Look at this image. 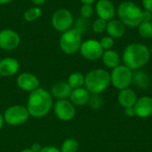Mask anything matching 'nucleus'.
Here are the masks:
<instances>
[{
	"label": "nucleus",
	"mask_w": 152,
	"mask_h": 152,
	"mask_svg": "<svg viewBox=\"0 0 152 152\" xmlns=\"http://www.w3.org/2000/svg\"><path fill=\"white\" fill-rule=\"evenodd\" d=\"M53 107V98L48 91L37 88L32 91L28 98L27 110L29 116L40 118L48 114Z\"/></svg>",
	"instance_id": "nucleus-1"
},
{
	"label": "nucleus",
	"mask_w": 152,
	"mask_h": 152,
	"mask_svg": "<svg viewBox=\"0 0 152 152\" xmlns=\"http://www.w3.org/2000/svg\"><path fill=\"white\" fill-rule=\"evenodd\" d=\"M122 59L125 66L131 70H137L149 62L151 59V51L143 44L133 43L125 48Z\"/></svg>",
	"instance_id": "nucleus-2"
},
{
	"label": "nucleus",
	"mask_w": 152,
	"mask_h": 152,
	"mask_svg": "<svg viewBox=\"0 0 152 152\" xmlns=\"http://www.w3.org/2000/svg\"><path fill=\"white\" fill-rule=\"evenodd\" d=\"M142 11L135 3L125 1L118 5L117 13L125 26L135 28L142 22Z\"/></svg>",
	"instance_id": "nucleus-3"
},
{
	"label": "nucleus",
	"mask_w": 152,
	"mask_h": 152,
	"mask_svg": "<svg viewBox=\"0 0 152 152\" xmlns=\"http://www.w3.org/2000/svg\"><path fill=\"white\" fill-rule=\"evenodd\" d=\"M110 84V74L102 69H94L85 77L86 89L93 94H99L105 91Z\"/></svg>",
	"instance_id": "nucleus-4"
},
{
	"label": "nucleus",
	"mask_w": 152,
	"mask_h": 152,
	"mask_svg": "<svg viewBox=\"0 0 152 152\" xmlns=\"http://www.w3.org/2000/svg\"><path fill=\"white\" fill-rule=\"evenodd\" d=\"M82 44L81 34L75 28L64 31L60 38V47L67 54H75L80 50Z\"/></svg>",
	"instance_id": "nucleus-5"
},
{
	"label": "nucleus",
	"mask_w": 152,
	"mask_h": 152,
	"mask_svg": "<svg viewBox=\"0 0 152 152\" xmlns=\"http://www.w3.org/2000/svg\"><path fill=\"white\" fill-rule=\"evenodd\" d=\"M110 82L117 89L123 90L128 88L133 82V72L125 65H118L112 69Z\"/></svg>",
	"instance_id": "nucleus-6"
},
{
	"label": "nucleus",
	"mask_w": 152,
	"mask_h": 152,
	"mask_svg": "<svg viewBox=\"0 0 152 152\" xmlns=\"http://www.w3.org/2000/svg\"><path fill=\"white\" fill-rule=\"evenodd\" d=\"M4 116V122L10 126H17L24 124L29 117V113L27 107L21 105H13L9 107L5 111Z\"/></svg>",
	"instance_id": "nucleus-7"
},
{
	"label": "nucleus",
	"mask_w": 152,
	"mask_h": 152,
	"mask_svg": "<svg viewBox=\"0 0 152 152\" xmlns=\"http://www.w3.org/2000/svg\"><path fill=\"white\" fill-rule=\"evenodd\" d=\"M74 22L72 13L67 9H59L52 17L53 27L61 32L69 30Z\"/></svg>",
	"instance_id": "nucleus-8"
},
{
	"label": "nucleus",
	"mask_w": 152,
	"mask_h": 152,
	"mask_svg": "<svg viewBox=\"0 0 152 152\" xmlns=\"http://www.w3.org/2000/svg\"><path fill=\"white\" fill-rule=\"evenodd\" d=\"M79 51L82 56L89 61H95L102 58L104 53L100 41L95 39H88L82 42Z\"/></svg>",
	"instance_id": "nucleus-9"
},
{
	"label": "nucleus",
	"mask_w": 152,
	"mask_h": 152,
	"mask_svg": "<svg viewBox=\"0 0 152 152\" xmlns=\"http://www.w3.org/2000/svg\"><path fill=\"white\" fill-rule=\"evenodd\" d=\"M55 116L62 121H69L76 115L75 105L68 100H58L53 105Z\"/></svg>",
	"instance_id": "nucleus-10"
},
{
	"label": "nucleus",
	"mask_w": 152,
	"mask_h": 152,
	"mask_svg": "<svg viewBox=\"0 0 152 152\" xmlns=\"http://www.w3.org/2000/svg\"><path fill=\"white\" fill-rule=\"evenodd\" d=\"M20 42V36L15 31L12 29H3L0 31V48L3 50H13L19 46Z\"/></svg>",
	"instance_id": "nucleus-11"
},
{
	"label": "nucleus",
	"mask_w": 152,
	"mask_h": 152,
	"mask_svg": "<svg viewBox=\"0 0 152 152\" xmlns=\"http://www.w3.org/2000/svg\"><path fill=\"white\" fill-rule=\"evenodd\" d=\"M17 86L20 89L25 91V92H32L39 87V80L38 78L28 72H23L20 74L16 79Z\"/></svg>",
	"instance_id": "nucleus-12"
},
{
	"label": "nucleus",
	"mask_w": 152,
	"mask_h": 152,
	"mask_svg": "<svg viewBox=\"0 0 152 152\" xmlns=\"http://www.w3.org/2000/svg\"><path fill=\"white\" fill-rule=\"evenodd\" d=\"M95 11L99 18L104 20H110L116 15V8L110 0H99L95 5Z\"/></svg>",
	"instance_id": "nucleus-13"
},
{
	"label": "nucleus",
	"mask_w": 152,
	"mask_h": 152,
	"mask_svg": "<svg viewBox=\"0 0 152 152\" xmlns=\"http://www.w3.org/2000/svg\"><path fill=\"white\" fill-rule=\"evenodd\" d=\"M134 108L135 116L145 118L152 115V98L150 96H142L137 99Z\"/></svg>",
	"instance_id": "nucleus-14"
},
{
	"label": "nucleus",
	"mask_w": 152,
	"mask_h": 152,
	"mask_svg": "<svg viewBox=\"0 0 152 152\" xmlns=\"http://www.w3.org/2000/svg\"><path fill=\"white\" fill-rule=\"evenodd\" d=\"M20 64L14 58L7 57L0 61V75L3 77H12L19 71Z\"/></svg>",
	"instance_id": "nucleus-15"
},
{
	"label": "nucleus",
	"mask_w": 152,
	"mask_h": 152,
	"mask_svg": "<svg viewBox=\"0 0 152 152\" xmlns=\"http://www.w3.org/2000/svg\"><path fill=\"white\" fill-rule=\"evenodd\" d=\"M72 92V88L69 86L68 82L65 81H60L55 83L52 86V95L58 100H67L69 98L70 94Z\"/></svg>",
	"instance_id": "nucleus-16"
},
{
	"label": "nucleus",
	"mask_w": 152,
	"mask_h": 152,
	"mask_svg": "<svg viewBox=\"0 0 152 152\" xmlns=\"http://www.w3.org/2000/svg\"><path fill=\"white\" fill-rule=\"evenodd\" d=\"M106 31L112 38H120L126 33V26L121 20L112 19L107 22Z\"/></svg>",
	"instance_id": "nucleus-17"
},
{
	"label": "nucleus",
	"mask_w": 152,
	"mask_h": 152,
	"mask_svg": "<svg viewBox=\"0 0 152 152\" xmlns=\"http://www.w3.org/2000/svg\"><path fill=\"white\" fill-rule=\"evenodd\" d=\"M70 102L76 106H84L89 102L90 93L83 87L72 89L69 96Z\"/></svg>",
	"instance_id": "nucleus-18"
},
{
	"label": "nucleus",
	"mask_w": 152,
	"mask_h": 152,
	"mask_svg": "<svg viewBox=\"0 0 152 152\" xmlns=\"http://www.w3.org/2000/svg\"><path fill=\"white\" fill-rule=\"evenodd\" d=\"M118 100L122 107L127 109V108H132L134 106L137 101V96L134 90L130 88H126V89L120 90V93L118 94Z\"/></svg>",
	"instance_id": "nucleus-19"
},
{
	"label": "nucleus",
	"mask_w": 152,
	"mask_h": 152,
	"mask_svg": "<svg viewBox=\"0 0 152 152\" xmlns=\"http://www.w3.org/2000/svg\"><path fill=\"white\" fill-rule=\"evenodd\" d=\"M104 65L110 69H115L120 63V57L118 53L114 50H107L103 53L102 56Z\"/></svg>",
	"instance_id": "nucleus-20"
},
{
	"label": "nucleus",
	"mask_w": 152,
	"mask_h": 152,
	"mask_svg": "<svg viewBox=\"0 0 152 152\" xmlns=\"http://www.w3.org/2000/svg\"><path fill=\"white\" fill-rule=\"evenodd\" d=\"M133 82L142 89H147L150 86V77L149 75L142 71L137 70L133 73Z\"/></svg>",
	"instance_id": "nucleus-21"
},
{
	"label": "nucleus",
	"mask_w": 152,
	"mask_h": 152,
	"mask_svg": "<svg viewBox=\"0 0 152 152\" xmlns=\"http://www.w3.org/2000/svg\"><path fill=\"white\" fill-rule=\"evenodd\" d=\"M67 82L72 89L79 88L85 85V77L80 72H74L69 75Z\"/></svg>",
	"instance_id": "nucleus-22"
},
{
	"label": "nucleus",
	"mask_w": 152,
	"mask_h": 152,
	"mask_svg": "<svg viewBox=\"0 0 152 152\" xmlns=\"http://www.w3.org/2000/svg\"><path fill=\"white\" fill-rule=\"evenodd\" d=\"M78 148L79 144L77 141L73 138H69L62 142L60 151L61 152H77L78 151Z\"/></svg>",
	"instance_id": "nucleus-23"
},
{
	"label": "nucleus",
	"mask_w": 152,
	"mask_h": 152,
	"mask_svg": "<svg viewBox=\"0 0 152 152\" xmlns=\"http://www.w3.org/2000/svg\"><path fill=\"white\" fill-rule=\"evenodd\" d=\"M41 14H42L41 8L34 6V7L28 9L24 12V19H25V20H27L28 22H32V21H35L36 20H37L41 16Z\"/></svg>",
	"instance_id": "nucleus-24"
},
{
	"label": "nucleus",
	"mask_w": 152,
	"mask_h": 152,
	"mask_svg": "<svg viewBox=\"0 0 152 152\" xmlns=\"http://www.w3.org/2000/svg\"><path fill=\"white\" fill-rule=\"evenodd\" d=\"M138 31L142 37L152 38V22L151 21H142L138 26Z\"/></svg>",
	"instance_id": "nucleus-25"
},
{
	"label": "nucleus",
	"mask_w": 152,
	"mask_h": 152,
	"mask_svg": "<svg viewBox=\"0 0 152 152\" xmlns=\"http://www.w3.org/2000/svg\"><path fill=\"white\" fill-rule=\"evenodd\" d=\"M106 27H107V21L101 19V18H98L94 21L92 28H93V30L95 33L102 34L104 31H106Z\"/></svg>",
	"instance_id": "nucleus-26"
},
{
	"label": "nucleus",
	"mask_w": 152,
	"mask_h": 152,
	"mask_svg": "<svg viewBox=\"0 0 152 152\" xmlns=\"http://www.w3.org/2000/svg\"><path fill=\"white\" fill-rule=\"evenodd\" d=\"M100 44H101V45H102V49L104 51L110 50L114 46V38H112L110 36L103 37L100 40Z\"/></svg>",
	"instance_id": "nucleus-27"
},
{
	"label": "nucleus",
	"mask_w": 152,
	"mask_h": 152,
	"mask_svg": "<svg viewBox=\"0 0 152 152\" xmlns=\"http://www.w3.org/2000/svg\"><path fill=\"white\" fill-rule=\"evenodd\" d=\"M93 13H94V8H93L92 4H83L81 6L80 14H81L82 18L89 19L90 17H92Z\"/></svg>",
	"instance_id": "nucleus-28"
},
{
	"label": "nucleus",
	"mask_w": 152,
	"mask_h": 152,
	"mask_svg": "<svg viewBox=\"0 0 152 152\" xmlns=\"http://www.w3.org/2000/svg\"><path fill=\"white\" fill-rule=\"evenodd\" d=\"M88 27V21H87V19H85V18H79L77 20V22H76V28L75 29H77L80 34H82L83 32H85L86 30Z\"/></svg>",
	"instance_id": "nucleus-29"
},
{
	"label": "nucleus",
	"mask_w": 152,
	"mask_h": 152,
	"mask_svg": "<svg viewBox=\"0 0 152 152\" xmlns=\"http://www.w3.org/2000/svg\"><path fill=\"white\" fill-rule=\"evenodd\" d=\"M89 102H90V104H91V106H92V107H94V109H97V108H99V107H100L102 101H101V98L98 96V94H94V96H93V97H91V96H90Z\"/></svg>",
	"instance_id": "nucleus-30"
},
{
	"label": "nucleus",
	"mask_w": 152,
	"mask_h": 152,
	"mask_svg": "<svg viewBox=\"0 0 152 152\" xmlns=\"http://www.w3.org/2000/svg\"><path fill=\"white\" fill-rule=\"evenodd\" d=\"M142 4L144 10L149 11L152 13V0H142Z\"/></svg>",
	"instance_id": "nucleus-31"
},
{
	"label": "nucleus",
	"mask_w": 152,
	"mask_h": 152,
	"mask_svg": "<svg viewBox=\"0 0 152 152\" xmlns=\"http://www.w3.org/2000/svg\"><path fill=\"white\" fill-rule=\"evenodd\" d=\"M39 152H61V151L54 147V146H45V147H42L41 151Z\"/></svg>",
	"instance_id": "nucleus-32"
},
{
	"label": "nucleus",
	"mask_w": 152,
	"mask_h": 152,
	"mask_svg": "<svg viewBox=\"0 0 152 152\" xmlns=\"http://www.w3.org/2000/svg\"><path fill=\"white\" fill-rule=\"evenodd\" d=\"M152 13L149 11H142V21H151Z\"/></svg>",
	"instance_id": "nucleus-33"
},
{
	"label": "nucleus",
	"mask_w": 152,
	"mask_h": 152,
	"mask_svg": "<svg viewBox=\"0 0 152 152\" xmlns=\"http://www.w3.org/2000/svg\"><path fill=\"white\" fill-rule=\"evenodd\" d=\"M29 149L33 152H39L41 151V149H42V146L39 143L36 142V143H33L32 146H31V148H29Z\"/></svg>",
	"instance_id": "nucleus-34"
},
{
	"label": "nucleus",
	"mask_w": 152,
	"mask_h": 152,
	"mask_svg": "<svg viewBox=\"0 0 152 152\" xmlns=\"http://www.w3.org/2000/svg\"><path fill=\"white\" fill-rule=\"evenodd\" d=\"M126 114H127L129 117L135 116L134 111V108H133V107H132V108H127V109H126Z\"/></svg>",
	"instance_id": "nucleus-35"
},
{
	"label": "nucleus",
	"mask_w": 152,
	"mask_h": 152,
	"mask_svg": "<svg viewBox=\"0 0 152 152\" xmlns=\"http://www.w3.org/2000/svg\"><path fill=\"white\" fill-rule=\"evenodd\" d=\"M46 0H31V2L36 4V5H40V4H43Z\"/></svg>",
	"instance_id": "nucleus-36"
},
{
	"label": "nucleus",
	"mask_w": 152,
	"mask_h": 152,
	"mask_svg": "<svg viewBox=\"0 0 152 152\" xmlns=\"http://www.w3.org/2000/svg\"><path fill=\"white\" fill-rule=\"evenodd\" d=\"M83 4H92L94 3L95 0H79Z\"/></svg>",
	"instance_id": "nucleus-37"
},
{
	"label": "nucleus",
	"mask_w": 152,
	"mask_h": 152,
	"mask_svg": "<svg viewBox=\"0 0 152 152\" xmlns=\"http://www.w3.org/2000/svg\"><path fill=\"white\" fill-rule=\"evenodd\" d=\"M4 116L0 113V129L3 127V126H4Z\"/></svg>",
	"instance_id": "nucleus-38"
},
{
	"label": "nucleus",
	"mask_w": 152,
	"mask_h": 152,
	"mask_svg": "<svg viewBox=\"0 0 152 152\" xmlns=\"http://www.w3.org/2000/svg\"><path fill=\"white\" fill-rule=\"evenodd\" d=\"M12 1V0H0V4H8Z\"/></svg>",
	"instance_id": "nucleus-39"
},
{
	"label": "nucleus",
	"mask_w": 152,
	"mask_h": 152,
	"mask_svg": "<svg viewBox=\"0 0 152 152\" xmlns=\"http://www.w3.org/2000/svg\"><path fill=\"white\" fill-rule=\"evenodd\" d=\"M20 152H33L30 149H25V150H22Z\"/></svg>",
	"instance_id": "nucleus-40"
}]
</instances>
